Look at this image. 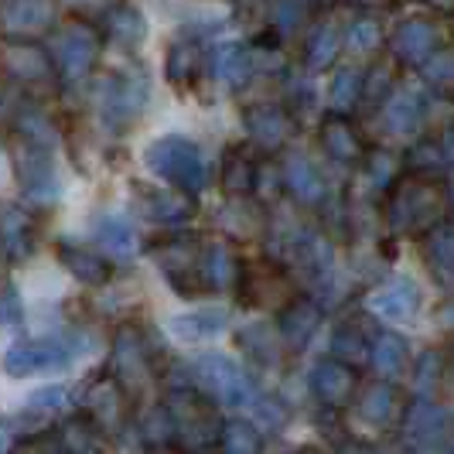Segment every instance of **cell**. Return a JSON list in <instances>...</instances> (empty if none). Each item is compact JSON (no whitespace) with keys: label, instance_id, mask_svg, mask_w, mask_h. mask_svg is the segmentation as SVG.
Masks as SVG:
<instances>
[{"label":"cell","instance_id":"6da1fadb","mask_svg":"<svg viewBox=\"0 0 454 454\" xmlns=\"http://www.w3.org/2000/svg\"><path fill=\"white\" fill-rule=\"evenodd\" d=\"M448 219V182L437 175L403 171L387 188V223L393 232L424 236Z\"/></svg>","mask_w":454,"mask_h":454},{"label":"cell","instance_id":"cb8c5ba5","mask_svg":"<svg viewBox=\"0 0 454 454\" xmlns=\"http://www.w3.org/2000/svg\"><path fill=\"white\" fill-rule=\"evenodd\" d=\"M219 188L226 192L229 199H239V202H247L260 188V160H256L250 144L226 147L223 168H219Z\"/></svg>","mask_w":454,"mask_h":454},{"label":"cell","instance_id":"816d5d0a","mask_svg":"<svg viewBox=\"0 0 454 454\" xmlns=\"http://www.w3.org/2000/svg\"><path fill=\"white\" fill-rule=\"evenodd\" d=\"M24 321V304L21 291L14 280L0 277V328H18Z\"/></svg>","mask_w":454,"mask_h":454},{"label":"cell","instance_id":"db71d44e","mask_svg":"<svg viewBox=\"0 0 454 454\" xmlns=\"http://www.w3.org/2000/svg\"><path fill=\"white\" fill-rule=\"evenodd\" d=\"M273 38L277 35H287V31H294L297 24L304 21V14H311V7L308 4H273Z\"/></svg>","mask_w":454,"mask_h":454},{"label":"cell","instance_id":"277c9868","mask_svg":"<svg viewBox=\"0 0 454 454\" xmlns=\"http://www.w3.org/2000/svg\"><path fill=\"white\" fill-rule=\"evenodd\" d=\"M92 348V339L86 332H59L48 339H24L14 341L4 356V372L24 380V376H38V372H55L75 365Z\"/></svg>","mask_w":454,"mask_h":454},{"label":"cell","instance_id":"1f68e13d","mask_svg":"<svg viewBox=\"0 0 454 454\" xmlns=\"http://www.w3.org/2000/svg\"><path fill=\"white\" fill-rule=\"evenodd\" d=\"M369 363L376 365V372L383 380H396L403 376V369L410 365V345L400 332L383 328L376 335H369Z\"/></svg>","mask_w":454,"mask_h":454},{"label":"cell","instance_id":"d590c367","mask_svg":"<svg viewBox=\"0 0 454 454\" xmlns=\"http://www.w3.org/2000/svg\"><path fill=\"white\" fill-rule=\"evenodd\" d=\"M92 239L110 256H130L137 250V232L130 226V219L116 215V212H103L92 219Z\"/></svg>","mask_w":454,"mask_h":454},{"label":"cell","instance_id":"4dcf8cb0","mask_svg":"<svg viewBox=\"0 0 454 454\" xmlns=\"http://www.w3.org/2000/svg\"><path fill=\"white\" fill-rule=\"evenodd\" d=\"M229 325V308L223 304H212V308H195V311H184L168 321L171 335L184 345H199V341H212L215 335H223V328Z\"/></svg>","mask_w":454,"mask_h":454},{"label":"cell","instance_id":"c3c4849f","mask_svg":"<svg viewBox=\"0 0 454 454\" xmlns=\"http://www.w3.org/2000/svg\"><path fill=\"white\" fill-rule=\"evenodd\" d=\"M420 75H424V86H427V90L448 96V92H451V82H454L451 51H448V48H441L431 62H424V66H420Z\"/></svg>","mask_w":454,"mask_h":454},{"label":"cell","instance_id":"7402d4cb","mask_svg":"<svg viewBox=\"0 0 454 454\" xmlns=\"http://www.w3.org/2000/svg\"><path fill=\"white\" fill-rule=\"evenodd\" d=\"M308 389H311V396L318 400L321 407L339 410L356 396L359 372L348 369V365L335 363V359H321V363H315L311 376H308Z\"/></svg>","mask_w":454,"mask_h":454},{"label":"cell","instance_id":"e575fe53","mask_svg":"<svg viewBox=\"0 0 454 454\" xmlns=\"http://www.w3.org/2000/svg\"><path fill=\"white\" fill-rule=\"evenodd\" d=\"M99 35H110L120 45H140L144 35H147V24H144V14L130 7V4H110L103 7V21L96 24Z\"/></svg>","mask_w":454,"mask_h":454},{"label":"cell","instance_id":"2e32d148","mask_svg":"<svg viewBox=\"0 0 454 454\" xmlns=\"http://www.w3.org/2000/svg\"><path fill=\"white\" fill-rule=\"evenodd\" d=\"M389 48H393V62L396 66H413L420 68L424 62H431L434 55L441 51V35H437V24L431 18H407V21L396 24L393 38H389Z\"/></svg>","mask_w":454,"mask_h":454},{"label":"cell","instance_id":"d6986e66","mask_svg":"<svg viewBox=\"0 0 454 454\" xmlns=\"http://www.w3.org/2000/svg\"><path fill=\"white\" fill-rule=\"evenodd\" d=\"M38 250V219L18 202L0 205V256L7 263H24Z\"/></svg>","mask_w":454,"mask_h":454},{"label":"cell","instance_id":"ba28073f","mask_svg":"<svg viewBox=\"0 0 454 454\" xmlns=\"http://www.w3.org/2000/svg\"><path fill=\"white\" fill-rule=\"evenodd\" d=\"M192 372H195V389L223 407L250 410V403L260 393L250 376L239 369V363L229 359L226 352H202L192 363Z\"/></svg>","mask_w":454,"mask_h":454},{"label":"cell","instance_id":"ab89813d","mask_svg":"<svg viewBox=\"0 0 454 454\" xmlns=\"http://www.w3.org/2000/svg\"><path fill=\"white\" fill-rule=\"evenodd\" d=\"M236 345H239V352H243L250 363L263 365V369L280 365V356H284L277 332H270L267 325H247V328L236 335Z\"/></svg>","mask_w":454,"mask_h":454},{"label":"cell","instance_id":"11a10c76","mask_svg":"<svg viewBox=\"0 0 454 454\" xmlns=\"http://www.w3.org/2000/svg\"><path fill=\"white\" fill-rule=\"evenodd\" d=\"M21 454H68L62 448L59 437H48V434H31L27 441H21Z\"/></svg>","mask_w":454,"mask_h":454},{"label":"cell","instance_id":"60d3db41","mask_svg":"<svg viewBox=\"0 0 454 454\" xmlns=\"http://www.w3.org/2000/svg\"><path fill=\"white\" fill-rule=\"evenodd\" d=\"M363 103V68L341 66L328 90V116H348Z\"/></svg>","mask_w":454,"mask_h":454},{"label":"cell","instance_id":"8fae6325","mask_svg":"<svg viewBox=\"0 0 454 454\" xmlns=\"http://www.w3.org/2000/svg\"><path fill=\"white\" fill-rule=\"evenodd\" d=\"M151 376H154V352L144 339V332L134 328V325L120 328L114 341V372H110V380L130 400L151 383Z\"/></svg>","mask_w":454,"mask_h":454},{"label":"cell","instance_id":"f6af8a7d","mask_svg":"<svg viewBox=\"0 0 454 454\" xmlns=\"http://www.w3.org/2000/svg\"><path fill=\"white\" fill-rule=\"evenodd\" d=\"M68 407V389L51 383V387L35 389L24 403V420H35V424H45L51 417H59L62 410Z\"/></svg>","mask_w":454,"mask_h":454},{"label":"cell","instance_id":"74e56055","mask_svg":"<svg viewBox=\"0 0 454 454\" xmlns=\"http://www.w3.org/2000/svg\"><path fill=\"white\" fill-rule=\"evenodd\" d=\"M339 51H341V27L339 21L325 18V21L315 24V31H311V38L304 45V62H308L311 72H325V68L335 66Z\"/></svg>","mask_w":454,"mask_h":454},{"label":"cell","instance_id":"f1b7e54d","mask_svg":"<svg viewBox=\"0 0 454 454\" xmlns=\"http://www.w3.org/2000/svg\"><path fill=\"white\" fill-rule=\"evenodd\" d=\"M356 413L359 420L372 424V427H387L393 424L400 413H403V400H400V389L387 383V380H372L356 393Z\"/></svg>","mask_w":454,"mask_h":454},{"label":"cell","instance_id":"94428289","mask_svg":"<svg viewBox=\"0 0 454 454\" xmlns=\"http://www.w3.org/2000/svg\"><path fill=\"white\" fill-rule=\"evenodd\" d=\"M164 454H175V451H164Z\"/></svg>","mask_w":454,"mask_h":454},{"label":"cell","instance_id":"8992f818","mask_svg":"<svg viewBox=\"0 0 454 454\" xmlns=\"http://www.w3.org/2000/svg\"><path fill=\"white\" fill-rule=\"evenodd\" d=\"M144 164L151 175H158L160 182H168L175 192H182L188 199H195L208 182V168H205L202 147L188 137H158L147 144Z\"/></svg>","mask_w":454,"mask_h":454},{"label":"cell","instance_id":"ac0fdd59","mask_svg":"<svg viewBox=\"0 0 454 454\" xmlns=\"http://www.w3.org/2000/svg\"><path fill=\"white\" fill-rule=\"evenodd\" d=\"M321 318H325V308H321L315 297L294 294L280 311H277V339L287 348H308V341L318 335Z\"/></svg>","mask_w":454,"mask_h":454},{"label":"cell","instance_id":"7bdbcfd3","mask_svg":"<svg viewBox=\"0 0 454 454\" xmlns=\"http://www.w3.org/2000/svg\"><path fill=\"white\" fill-rule=\"evenodd\" d=\"M55 437L62 441V448L68 454H99L106 448V434L99 431L90 417H82V413L75 420H68L62 434H55Z\"/></svg>","mask_w":454,"mask_h":454},{"label":"cell","instance_id":"30bf717a","mask_svg":"<svg viewBox=\"0 0 454 454\" xmlns=\"http://www.w3.org/2000/svg\"><path fill=\"white\" fill-rule=\"evenodd\" d=\"M0 79L11 90L21 92V96L59 86L55 68L48 62V51L42 42H35V45H11V42H4V48H0Z\"/></svg>","mask_w":454,"mask_h":454},{"label":"cell","instance_id":"3957f363","mask_svg":"<svg viewBox=\"0 0 454 454\" xmlns=\"http://www.w3.org/2000/svg\"><path fill=\"white\" fill-rule=\"evenodd\" d=\"M160 410L168 417L171 441H178L184 451H208L212 444H219L223 417H219L215 403L202 396L195 387L171 389Z\"/></svg>","mask_w":454,"mask_h":454},{"label":"cell","instance_id":"9f6ffc18","mask_svg":"<svg viewBox=\"0 0 454 454\" xmlns=\"http://www.w3.org/2000/svg\"><path fill=\"white\" fill-rule=\"evenodd\" d=\"M287 92H291V106H294V110H304V106H311V82H304V79H294V82L287 86Z\"/></svg>","mask_w":454,"mask_h":454},{"label":"cell","instance_id":"4fadbf2b","mask_svg":"<svg viewBox=\"0 0 454 454\" xmlns=\"http://www.w3.org/2000/svg\"><path fill=\"white\" fill-rule=\"evenodd\" d=\"M365 304H369V311L376 318L389 321V325H407V321L420 315L424 291H420V284L410 273H396V277L383 280L380 287H372V294H369Z\"/></svg>","mask_w":454,"mask_h":454},{"label":"cell","instance_id":"5bb4252c","mask_svg":"<svg viewBox=\"0 0 454 454\" xmlns=\"http://www.w3.org/2000/svg\"><path fill=\"white\" fill-rule=\"evenodd\" d=\"M130 205L144 219L158 223V226H184L195 215V199H188L175 188H160V184L134 182L130 184Z\"/></svg>","mask_w":454,"mask_h":454},{"label":"cell","instance_id":"836d02e7","mask_svg":"<svg viewBox=\"0 0 454 454\" xmlns=\"http://www.w3.org/2000/svg\"><path fill=\"white\" fill-rule=\"evenodd\" d=\"M424 243V263L431 267L434 280L441 287H451V270H454V236H451V223H437L434 229H427L420 236Z\"/></svg>","mask_w":454,"mask_h":454},{"label":"cell","instance_id":"603a6c76","mask_svg":"<svg viewBox=\"0 0 454 454\" xmlns=\"http://www.w3.org/2000/svg\"><path fill=\"white\" fill-rule=\"evenodd\" d=\"M82 417H90L92 424L99 427V431L106 434H116L123 424H127V410H130V400H127V393L116 387L110 376H103L99 383H92L90 393H86V400H82Z\"/></svg>","mask_w":454,"mask_h":454},{"label":"cell","instance_id":"f907efd6","mask_svg":"<svg viewBox=\"0 0 454 454\" xmlns=\"http://www.w3.org/2000/svg\"><path fill=\"white\" fill-rule=\"evenodd\" d=\"M363 164L369 168V178L376 184H383V188H389V184L403 175V164L396 160V154H389V151H369Z\"/></svg>","mask_w":454,"mask_h":454},{"label":"cell","instance_id":"f546056e","mask_svg":"<svg viewBox=\"0 0 454 454\" xmlns=\"http://www.w3.org/2000/svg\"><path fill=\"white\" fill-rule=\"evenodd\" d=\"M205 72V48L199 38H192V35H182V38H175L171 48H168V59H164V79L171 82V86H178V90H188V86H195L199 79H202Z\"/></svg>","mask_w":454,"mask_h":454},{"label":"cell","instance_id":"ffe728a7","mask_svg":"<svg viewBox=\"0 0 454 454\" xmlns=\"http://www.w3.org/2000/svg\"><path fill=\"white\" fill-rule=\"evenodd\" d=\"M243 127L260 151H280L294 134V114L280 103H253L243 110Z\"/></svg>","mask_w":454,"mask_h":454},{"label":"cell","instance_id":"52a82bcc","mask_svg":"<svg viewBox=\"0 0 454 454\" xmlns=\"http://www.w3.org/2000/svg\"><path fill=\"white\" fill-rule=\"evenodd\" d=\"M147 99H151V79H147V68L137 66V62H123V66L110 68L96 90L99 116L114 130L137 123L140 114L147 110Z\"/></svg>","mask_w":454,"mask_h":454},{"label":"cell","instance_id":"d6a6232c","mask_svg":"<svg viewBox=\"0 0 454 454\" xmlns=\"http://www.w3.org/2000/svg\"><path fill=\"white\" fill-rule=\"evenodd\" d=\"M236 273H239V256L232 253L229 243L223 239H212L205 243V256H202V284L205 294L208 291H226L236 284Z\"/></svg>","mask_w":454,"mask_h":454},{"label":"cell","instance_id":"8d00e7d4","mask_svg":"<svg viewBox=\"0 0 454 454\" xmlns=\"http://www.w3.org/2000/svg\"><path fill=\"white\" fill-rule=\"evenodd\" d=\"M420 120H424V99L413 90H400L396 86L393 96L383 103V127H387L389 134L403 137L413 134L420 127Z\"/></svg>","mask_w":454,"mask_h":454},{"label":"cell","instance_id":"9a60e30c","mask_svg":"<svg viewBox=\"0 0 454 454\" xmlns=\"http://www.w3.org/2000/svg\"><path fill=\"white\" fill-rule=\"evenodd\" d=\"M14 175L21 184V195L35 205H51L59 202L62 195V182H59V171H55V160L45 151H27L21 147L18 158H14Z\"/></svg>","mask_w":454,"mask_h":454},{"label":"cell","instance_id":"e0dca14e","mask_svg":"<svg viewBox=\"0 0 454 454\" xmlns=\"http://www.w3.org/2000/svg\"><path fill=\"white\" fill-rule=\"evenodd\" d=\"M11 130L18 134L21 147H27V151H45V154L55 151V144L62 137L59 123L51 120V114H48L42 103H35L31 96H18L14 99V106H11Z\"/></svg>","mask_w":454,"mask_h":454},{"label":"cell","instance_id":"d4e9b609","mask_svg":"<svg viewBox=\"0 0 454 454\" xmlns=\"http://www.w3.org/2000/svg\"><path fill=\"white\" fill-rule=\"evenodd\" d=\"M205 66H208L212 79H215L223 90L236 92L250 82L256 62H253L250 45H243V42H223V45H215L205 55Z\"/></svg>","mask_w":454,"mask_h":454},{"label":"cell","instance_id":"4316f807","mask_svg":"<svg viewBox=\"0 0 454 454\" xmlns=\"http://www.w3.org/2000/svg\"><path fill=\"white\" fill-rule=\"evenodd\" d=\"M400 424H403V437L413 448H434L448 434V413H444V407H437L434 400H420L417 396L410 407H403Z\"/></svg>","mask_w":454,"mask_h":454},{"label":"cell","instance_id":"bcb514c9","mask_svg":"<svg viewBox=\"0 0 454 454\" xmlns=\"http://www.w3.org/2000/svg\"><path fill=\"white\" fill-rule=\"evenodd\" d=\"M380 45H383V27L376 18H356L341 27V48H348V51L369 55Z\"/></svg>","mask_w":454,"mask_h":454},{"label":"cell","instance_id":"680465c9","mask_svg":"<svg viewBox=\"0 0 454 454\" xmlns=\"http://www.w3.org/2000/svg\"><path fill=\"white\" fill-rule=\"evenodd\" d=\"M11 448H14V434L0 424V454H11Z\"/></svg>","mask_w":454,"mask_h":454},{"label":"cell","instance_id":"ee69618b","mask_svg":"<svg viewBox=\"0 0 454 454\" xmlns=\"http://www.w3.org/2000/svg\"><path fill=\"white\" fill-rule=\"evenodd\" d=\"M219 451L223 454H260L263 451V434L253 427V420H226L219 431Z\"/></svg>","mask_w":454,"mask_h":454},{"label":"cell","instance_id":"7a4b0ae2","mask_svg":"<svg viewBox=\"0 0 454 454\" xmlns=\"http://www.w3.org/2000/svg\"><path fill=\"white\" fill-rule=\"evenodd\" d=\"M48 62L55 68V79L59 86H79L86 82L96 66H99V55H103V35L96 31L92 21H75L55 24L51 35L45 42Z\"/></svg>","mask_w":454,"mask_h":454},{"label":"cell","instance_id":"91938a15","mask_svg":"<svg viewBox=\"0 0 454 454\" xmlns=\"http://www.w3.org/2000/svg\"><path fill=\"white\" fill-rule=\"evenodd\" d=\"M297 454H321V451H318V448H301Z\"/></svg>","mask_w":454,"mask_h":454},{"label":"cell","instance_id":"7dc6e473","mask_svg":"<svg viewBox=\"0 0 454 454\" xmlns=\"http://www.w3.org/2000/svg\"><path fill=\"white\" fill-rule=\"evenodd\" d=\"M396 90V62L393 59H380L376 66L363 72V99H372V103H387Z\"/></svg>","mask_w":454,"mask_h":454},{"label":"cell","instance_id":"484cf974","mask_svg":"<svg viewBox=\"0 0 454 454\" xmlns=\"http://www.w3.org/2000/svg\"><path fill=\"white\" fill-rule=\"evenodd\" d=\"M280 188H287V195L301 205H321L328 195L318 164L304 154H287L280 160Z\"/></svg>","mask_w":454,"mask_h":454},{"label":"cell","instance_id":"83f0119b","mask_svg":"<svg viewBox=\"0 0 454 454\" xmlns=\"http://www.w3.org/2000/svg\"><path fill=\"white\" fill-rule=\"evenodd\" d=\"M59 263L66 267L79 284L86 287H103L114 280V263L92 247H82V243H72V239H59Z\"/></svg>","mask_w":454,"mask_h":454},{"label":"cell","instance_id":"f5cc1de1","mask_svg":"<svg viewBox=\"0 0 454 454\" xmlns=\"http://www.w3.org/2000/svg\"><path fill=\"white\" fill-rule=\"evenodd\" d=\"M250 410H253V417H256V431L260 427H280L284 424V417H287V410H284V403L277 400V396H263V393H256V400L250 403Z\"/></svg>","mask_w":454,"mask_h":454},{"label":"cell","instance_id":"b9f144b4","mask_svg":"<svg viewBox=\"0 0 454 454\" xmlns=\"http://www.w3.org/2000/svg\"><path fill=\"white\" fill-rule=\"evenodd\" d=\"M332 352H335L332 356L335 363L348 365V369H359L363 363H369V335L356 321H341L339 328H335V335H332Z\"/></svg>","mask_w":454,"mask_h":454},{"label":"cell","instance_id":"9c48e42d","mask_svg":"<svg viewBox=\"0 0 454 454\" xmlns=\"http://www.w3.org/2000/svg\"><path fill=\"white\" fill-rule=\"evenodd\" d=\"M236 297L243 308H284L294 297L291 270L277 260H247L236 273Z\"/></svg>","mask_w":454,"mask_h":454},{"label":"cell","instance_id":"f35d334b","mask_svg":"<svg viewBox=\"0 0 454 454\" xmlns=\"http://www.w3.org/2000/svg\"><path fill=\"white\" fill-rule=\"evenodd\" d=\"M451 164V137L441 134V137H424L410 147L407 154V171L413 175H437Z\"/></svg>","mask_w":454,"mask_h":454},{"label":"cell","instance_id":"44dd1931","mask_svg":"<svg viewBox=\"0 0 454 454\" xmlns=\"http://www.w3.org/2000/svg\"><path fill=\"white\" fill-rule=\"evenodd\" d=\"M318 144L325 151V158L335 160L339 168H359L369 154L359 127L348 116H325L318 127Z\"/></svg>","mask_w":454,"mask_h":454},{"label":"cell","instance_id":"5b68a950","mask_svg":"<svg viewBox=\"0 0 454 454\" xmlns=\"http://www.w3.org/2000/svg\"><path fill=\"white\" fill-rule=\"evenodd\" d=\"M205 243H208V236H202V232H178V229H171L164 236H154L147 243V253L158 263L160 277L182 297L205 294V284H202Z\"/></svg>","mask_w":454,"mask_h":454},{"label":"cell","instance_id":"7c38bea8","mask_svg":"<svg viewBox=\"0 0 454 454\" xmlns=\"http://www.w3.org/2000/svg\"><path fill=\"white\" fill-rule=\"evenodd\" d=\"M59 7L45 0H7L0 4V38L11 45H35L55 27Z\"/></svg>","mask_w":454,"mask_h":454},{"label":"cell","instance_id":"6f0895ef","mask_svg":"<svg viewBox=\"0 0 454 454\" xmlns=\"http://www.w3.org/2000/svg\"><path fill=\"white\" fill-rule=\"evenodd\" d=\"M339 454H380L372 444H365V441H345L339 448Z\"/></svg>","mask_w":454,"mask_h":454},{"label":"cell","instance_id":"681fc988","mask_svg":"<svg viewBox=\"0 0 454 454\" xmlns=\"http://www.w3.org/2000/svg\"><path fill=\"white\" fill-rule=\"evenodd\" d=\"M441 369H444V359H441V352H434V348H427V352L417 359V365H413V383H417V396H420V400H434L431 393H434V387H437V380H441Z\"/></svg>","mask_w":454,"mask_h":454}]
</instances>
